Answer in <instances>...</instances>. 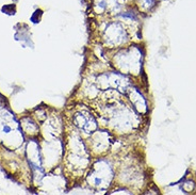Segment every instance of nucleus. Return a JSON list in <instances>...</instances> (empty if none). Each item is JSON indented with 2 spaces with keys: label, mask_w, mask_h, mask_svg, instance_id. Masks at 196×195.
<instances>
[{
  "label": "nucleus",
  "mask_w": 196,
  "mask_h": 195,
  "mask_svg": "<svg viewBox=\"0 0 196 195\" xmlns=\"http://www.w3.org/2000/svg\"><path fill=\"white\" fill-rule=\"evenodd\" d=\"M74 121H75V125L78 126L80 129H82L84 132L88 133L96 128V125H95L96 123H95L94 119H92V116H90V114H88V113H77L75 115Z\"/></svg>",
  "instance_id": "nucleus-1"
},
{
  "label": "nucleus",
  "mask_w": 196,
  "mask_h": 195,
  "mask_svg": "<svg viewBox=\"0 0 196 195\" xmlns=\"http://www.w3.org/2000/svg\"><path fill=\"white\" fill-rule=\"evenodd\" d=\"M3 131H6V132H9V131H11V128L10 127H8V126H6L3 128Z\"/></svg>",
  "instance_id": "nucleus-2"
}]
</instances>
